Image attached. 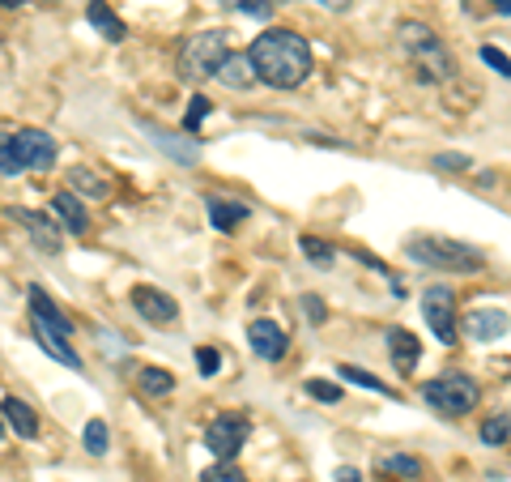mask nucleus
Listing matches in <instances>:
<instances>
[{
  "label": "nucleus",
  "mask_w": 511,
  "mask_h": 482,
  "mask_svg": "<svg viewBox=\"0 0 511 482\" xmlns=\"http://www.w3.org/2000/svg\"><path fill=\"white\" fill-rule=\"evenodd\" d=\"M248 56L256 77L264 85H273V90H294L311 73V47L294 30H264L260 39L251 43Z\"/></svg>",
  "instance_id": "nucleus-1"
},
{
  "label": "nucleus",
  "mask_w": 511,
  "mask_h": 482,
  "mask_svg": "<svg viewBox=\"0 0 511 482\" xmlns=\"http://www.w3.org/2000/svg\"><path fill=\"white\" fill-rule=\"evenodd\" d=\"M55 162V142L43 128H17L0 137V175L14 180L22 171H52Z\"/></svg>",
  "instance_id": "nucleus-2"
},
{
  "label": "nucleus",
  "mask_w": 511,
  "mask_h": 482,
  "mask_svg": "<svg viewBox=\"0 0 511 482\" xmlns=\"http://www.w3.org/2000/svg\"><path fill=\"white\" fill-rule=\"evenodd\" d=\"M397 39H401L405 56L418 64V77L422 82H443L447 73H452V56H447V47L439 43V34L422 22H401L397 26Z\"/></svg>",
  "instance_id": "nucleus-3"
},
{
  "label": "nucleus",
  "mask_w": 511,
  "mask_h": 482,
  "mask_svg": "<svg viewBox=\"0 0 511 482\" xmlns=\"http://www.w3.org/2000/svg\"><path fill=\"white\" fill-rule=\"evenodd\" d=\"M405 252L414 256L418 265H430V270H447V273H477V270H486V252H477L473 243L443 240V235L414 240Z\"/></svg>",
  "instance_id": "nucleus-4"
},
{
  "label": "nucleus",
  "mask_w": 511,
  "mask_h": 482,
  "mask_svg": "<svg viewBox=\"0 0 511 482\" xmlns=\"http://www.w3.org/2000/svg\"><path fill=\"white\" fill-rule=\"evenodd\" d=\"M422 401L435 414H443V418H460V414H469L482 401V389L465 371H443V376L422 384Z\"/></svg>",
  "instance_id": "nucleus-5"
},
{
  "label": "nucleus",
  "mask_w": 511,
  "mask_h": 482,
  "mask_svg": "<svg viewBox=\"0 0 511 482\" xmlns=\"http://www.w3.org/2000/svg\"><path fill=\"white\" fill-rule=\"evenodd\" d=\"M231 56L226 52V34L221 30H201L180 47V73L188 82H205V77H218L221 60Z\"/></svg>",
  "instance_id": "nucleus-6"
},
{
  "label": "nucleus",
  "mask_w": 511,
  "mask_h": 482,
  "mask_svg": "<svg viewBox=\"0 0 511 482\" xmlns=\"http://www.w3.org/2000/svg\"><path fill=\"white\" fill-rule=\"evenodd\" d=\"M248 436H251V423H248V414H218L213 423L205 427V448L218 461H235L239 457V448L248 444Z\"/></svg>",
  "instance_id": "nucleus-7"
},
{
  "label": "nucleus",
  "mask_w": 511,
  "mask_h": 482,
  "mask_svg": "<svg viewBox=\"0 0 511 482\" xmlns=\"http://www.w3.org/2000/svg\"><path fill=\"white\" fill-rule=\"evenodd\" d=\"M422 316H427V329L443 346H457V295L447 286H430L422 295Z\"/></svg>",
  "instance_id": "nucleus-8"
},
{
  "label": "nucleus",
  "mask_w": 511,
  "mask_h": 482,
  "mask_svg": "<svg viewBox=\"0 0 511 482\" xmlns=\"http://www.w3.org/2000/svg\"><path fill=\"white\" fill-rule=\"evenodd\" d=\"M133 308H137L150 325H175L180 320V303L162 290H153V286H137L133 290Z\"/></svg>",
  "instance_id": "nucleus-9"
},
{
  "label": "nucleus",
  "mask_w": 511,
  "mask_h": 482,
  "mask_svg": "<svg viewBox=\"0 0 511 482\" xmlns=\"http://www.w3.org/2000/svg\"><path fill=\"white\" fill-rule=\"evenodd\" d=\"M248 341H251V350H256L264 363L286 359V346H290V338H286V333H281V325H273V320H251V325H248Z\"/></svg>",
  "instance_id": "nucleus-10"
},
{
  "label": "nucleus",
  "mask_w": 511,
  "mask_h": 482,
  "mask_svg": "<svg viewBox=\"0 0 511 482\" xmlns=\"http://www.w3.org/2000/svg\"><path fill=\"white\" fill-rule=\"evenodd\" d=\"M14 218L22 222V227L34 235V243H39V252H60L64 243H60V231H55L52 213H34V210H14Z\"/></svg>",
  "instance_id": "nucleus-11"
},
{
  "label": "nucleus",
  "mask_w": 511,
  "mask_h": 482,
  "mask_svg": "<svg viewBox=\"0 0 511 482\" xmlns=\"http://www.w3.org/2000/svg\"><path fill=\"white\" fill-rule=\"evenodd\" d=\"M507 329H511V316L503 308H477V312H469V338L477 341L507 338Z\"/></svg>",
  "instance_id": "nucleus-12"
},
{
  "label": "nucleus",
  "mask_w": 511,
  "mask_h": 482,
  "mask_svg": "<svg viewBox=\"0 0 511 482\" xmlns=\"http://www.w3.org/2000/svg\"><path fill=\"white\" fill-rule=\"evenodd\" d=\"M52 213L73 231V235H85V231H90V213H85V205H82V197H77V192H55V197H52Z\"/></svg>",
  "instance_id": "nucleus-13"
},
{
  "label": "nucleus",
  "mask_w": 511,
  "mask_h": 482,
  "mask_svg": "<svg viewBox=\"0 0 511 482\" xmlns=\"http://www.w3.org/2000/svg\"><path fill=\"white\" fill-rule=\"evenodd\" d=\"M30 320H43V325H47V329H55L60 338H69V333H73V320H69V316H64V312H60V308H55L52 299L43 295L39 286L30 290Z\"/></svg>",
  "instance_id": "nucleus-14"
},
{
  "label": "nucleus",
  "mask_w": 511,
  "mask_h": 482,
  "mask_svg": "<svg viewBox=\"0 0 511 482\" xmlns=\"http://www.w3.org/2000/svg\"><path fill=\"white\" fill-rule=\"evenodd\" d=\"M85 17H90V26H94L107 43H120V39L128 34V26H124V22H120L115 14H111L107 0H85Z\"/></svg>",
  "instance_id": "nucleus-15"
},
{
  "label": "nucleus",
  "mask_w": 511,
  "mask_h": 482,
  "mask_svg": "<svg viewBox=\"0 0 511 482\" xmlns=\"http://www.w3.org/2000/svg\"><path fill=\"white\" fill-rule=\"evenodd\" d=\"M34 341H39L55 363H64V368H82V355L69 346V338H60V333H55V329H47L43 320H34Z\"/></svg>",
  "instance_id": "nucleus-16"
},
{
  "label": "nucleus",
  "mask_w": 511,
  "mask_h": 482,
  "mask_svg": "<svg viewBox=\"0 0 511 482\" xmlns=\"http://www.w3.org/2000/svg\"><path fill=\"white\" fill-rule=\"evenodd\" d=\"M388 350H392V363L409 376V371L418 368V359H422V346H418V338L409 333V329H392L388 333Z\"/></svg>",
  "instance_id": "nucleus-17"
},
{
  "label": "nucleus",
  "mask_w": 511,
  "mask_h": 482,
  "mask_svg": "<svg viewBox=\"0 0 511 482\" xmlns=\"http://www.w3.org/2000/svg\"><path fill=\"white\" fill-rule=\"evenodd\" d=\"M0 414H5V423L14 427L22 440H34L39 436V414L30 410L26 401H17V398H5V406H0Z\"/></svg>",
  "instance_id": "nucleus-18"
},
{
  "label": "nucleus",
  "mask_w": 511,
  "mask_h": 482,
  "mask_svg": "<svg viewBox=\"0 0 511 482\" xmlns=\"http://www.w3.org/2000/svg\"><path fill=\"white\" fill-rule=\"evenodd\" d=\"M221 85H231V90H248L251 82H256V69H251V56L248 52H231V56L221 60V69H218Z\"/></svg>",
  "instance_id": "nucleus-19"
},
{
  "label": "nucleus",
  "mask_w": 511,
  "mask_h": 482,
  "mask_svg": "<svg viewBox=\"0 0 511 482\" xmlns=\"http://www.w3.org/2000/svg\"><path fill=\"white\" fill-rule=\"evenodd\" d=\"M209 222L218 231H235L239 222H248V205L243 201H209Z\"/></svg>",
  "instance_id": "nucleus-20"
},
{
  "label": "nucleus",
  "mask_w": 511,
  "mask_h": 482,
  "mask_svg": "<svg viewBox=\"0 0 511 482\" xmlns=\"http://www.w3.org/2000/svg\"><path fill=\"white\" fill-rule=\"evenodd\" d=\"M379 469H384V474H392V478H405V482L422 478V461H418V457H405V453L384 457V461H379Z\"/></svg>",
  "instance_id": "nucleus-21"
},
{
  "label": "nucleus",
  "mask_w": 511,
  "mask_h": 482,
  "mask_svg": "<svg viewBox=\"0 0 511 482\" xmlns=\"http://www.w3.org/2000/svg\"><path fill=\"white\" fill-rule=\"evenodd\" d=\"M73 180V192H85V197H94V201H103L111 192V184L107 180H98V171H85V167H77L69 175Z\"/></svg>",
  "instance_id": "nucleus-22"
},
{
  "label": "nucleus",
  "mask_w": 511,
  "mask_h": 482,
  "mask_svg": "<svg viewBox=\"0 0 511 482\" xmlns=\"http://www.w3.org/2000/svg\"><path fill=\"white\" fill-rule=\"evenodd\" d=\"M299 248H303V256L316 265V270H332V261H337V252H332V243L316 240V235H303L299 240Z\"/></svg>",
  "instance_id": "nucleus-23"
},
{
  "label": "nucleus",
  "mask_w": 511,
  "mask_h": 482,
  "mask_svg": "<svg viewBox=\"0 0 511 482\" xmlns=\"http://www.w3.org/2000/svg\"><path fill=\"white\" fill-rule=\"evenodd\" d=\"M141 389H145L150 398H166V393L175 389V376H171V371H162V368H145V371H141Z\"/></svg>",
  "instance_id": "nucleus-24"
},
{
  "label": "nucleus",
  "mask_w": 511,
  "mask_h": 482,
  "mask_svg": "<svg viewBox=\"0 0 511 482\" xmlns=\"http://www.w3.org/2000/svg\"><path fill=\"white\" fill-rule=\"evenodd\" d=\"M511 440V414H495V418H486L482 423V444L498 448V444Z\"/></svg>",
  "instance_id": "nucleus-25"
},
{
  "label": "nucleus",
  "mask_w": 511,
  "mask_h": 482,
  "mask_svg": "<svg viewBox=\"0 0 511 482\" xmlns=\"http://www.w3.org/2000/svg\"><path fill=\"white\" fill-rule=\"evenodd\" d=\"M82 444L90 457H107V423H103V418H90L82 431Z\"/></svg>",
  "instance_id": "nucleus-26"
},
{
  "label": "nucleus",
  "mask_w": 511,
  "mask_h": 482,
  "mask_svg": "<svg viewBox=\"0 0 511 482\" xmlns=\"http://www.w3.org/2000/svg\"><path fill=\"white\" fill-rule=\"evenodd\" d=\"M341 376H346V380H354V384H362V389H371V393H379V398H392V389H388L384 380H379V376H371V371H362V368H354V363H341Z\"/></svg>",
  "instance_id": "nucleus-27"
},
{
  "label": "nucleus",
  "mask_w": 511,
  "mask_h": 482,
  "mask_svg": "<svg viewBox=\"0 0 511 482\" xmlns=\"http://www.w3.org/2000/svg\"><path fill=\"white\" fill-rule=\"evenodd\" d=\"M213 112V103L205 99V94H196L192 103H188V115H183V128H188V133H196V128L205 124V115Z\"/></svg>",
  "instance_id": "nucleus-28"
},
{
  "label": "nucleus",
  "mask_w": 511,
  "mask_h": 482,
  "mask_svg": "<svg viewBox=\"0 0 511 482\" xmlns=\"http://www.w3.org/2000/svg\"><path fill=\"white\" fill-rule=\"evenodd\" d=\"M201 482H248V474H239L231 461H221V466L205 469V474H201Z\"/></svg>",
  "instance_id": "nucleus-29"
},
{
  "label": "nucleus",
  "mask_w": 511,
  "mask_h": 482,
  "mask_svg": "<svg viewBox=\"0 0 511 482\" xmlns=\"http://www.w3.org/2000/svg\"><path fill=\"white\" fill-rule=\"evenodd\" d=\"M482 60L498 73V77H511V56H503L498 47H490V43H486V47H482Z\"/></svg>",
  "instance_id": "nucleus-30"
},
{
  "label": "nucleus",
  "mask_w": 511,
  "mask_h": 482,
  "mask_svg": "<svg viewBox=\"0 0 511 482\" xmlns=\"http://www.w3.org/2000/svg\"><path fill=\"white\" fill-rule=\"evenodd\" d=\"M307 393H311L316 401H341V389L329 384V380H307Z\"/></svg>",
  "instance_id": "nucleus-31"
},
{
  "label": "nucleus",
  "mask_w": 511,
  "mask_h": 482,
  "mask_svg": "<svg viewBox=\"0 0 511 482\" xmlns=\"http://www.w3.org/2000/svg\"><path fill=\"white\" fill-rule=\"evenodd\" d=\"M239 9L248 17H256V22H269L273 17V0H239Z\"/></svg>",
  "instance_id": "nucleus-32"
},
{
  "label": "nucleus",
  "mask_w": 511,
  "mask_h": 482,
  "mask_svg": "<svg viewBox=\"0 0 511 482\" xmlns=\"http://www.w3.org/2000/svg\"><path fill=\"white\" fill-rule=\"evenodd\" d=\"M303 312L311 325H324V316H329V308H324V299L319 295H303Z\"/></svg>",
  "instance_id": "nucleus-33"
},
{
  "label": "nucleus",
  "mask_w": 511,
  "mask_h": 482,
  "mask_svg": "<svg viewBox=\"0 0 511 482\" xmlns=\"http://www.w3.org/2000/svg\"><path fill=\"white\" fill-rule=\"evenodd\" d=\"M218 350H213V346H201V350H196V368H201V376H213V371H218Z\"/></svg>",
  "instance_id": "nucleus-34"
},
{
  "label": "nucleus",
  "mask_w": 511,
  "mask_h": 482,
  "mask_svg": "<svg viewBox=\"0 0 511 482\" xmlns=\"http://www.w3.org/2000/svg\"><path fill=\"white\" fill-rule=\"evenodd\" d=\"M435 167L439 171H469V158L465 154H439L435 158Z\"/></svg>",
  "instance_id": "nucleus-35"
},
{
  "label": "nucleus",
  "mask_w": 511,
  "mask_h": 482,
  "mask_svg": "<svg viewBox=\"0 0 511 482\" xmlns=\"http://www.w3.org/2000/svg\"><path fill=\"white\" fill-rule=\"evenodd\" d=\"M332 478H337V482H362V474L354 466H341L337 474H332Z\"/></svg>",
  "instance_id": "nucleus-36"
},
{
  "label": "nucleus",
  "mask_w": 511,
  "mask_h": 482,
  "mask_svg": "<svg viewBox=\"0 0 511 482\" xmlns=\"http://www.w3.org/2000/svg\"><path fill=\"white\" fill-rule=\"evenodd\" d=\"M319 5H329L332 14H346V9H349V5H354V0H319Z\"/></svg>",
  "instance_id": "nucleus-37"
},
{
  "label": "nucleus",
  "mask_w": 511,
  "mask_h": 482,
  "mask_svg": "<svg viewBox=\"0 0 511 482\" xmlns=\"http://www.w3.org/2000/svg\"><path fill=\"white\" fill-rule=\"evenodd\" d=\"M490 5H495L498 17H511V0H490Z\"/></svg>",
  "instance_id": "nucleus-38"
},
{
  "label": "nucleus",
  "mask_w": 511,
  "mask_h": 482,
  "mask_svg": "<svg viewBox=\"0 0 511 482\" xmlns=\"http://www.w3.org/2000/svg\"><path fill=\"white\" fill-rule=\"evenodd\" d=\"M0 5H5V9H17V5H22V0H0Z\"/></svg>",
  "instance_id": "nucleus-39"
},
{
  "label": "nucleus",
  "mask_w": 511,
  "mask_h": 482,
  "mask_svg": "<svg viewBox=\"0 0 511 482\" xmlns=\"http://www.w3.org/2000/svg\"><path fill=\"white\" fill-rule=\"evenodd\" d=\"M5 427H9V423H0V436H5Z\"/></svg>",
  "instance_id": "nucleus-40"
}]
</instances>
